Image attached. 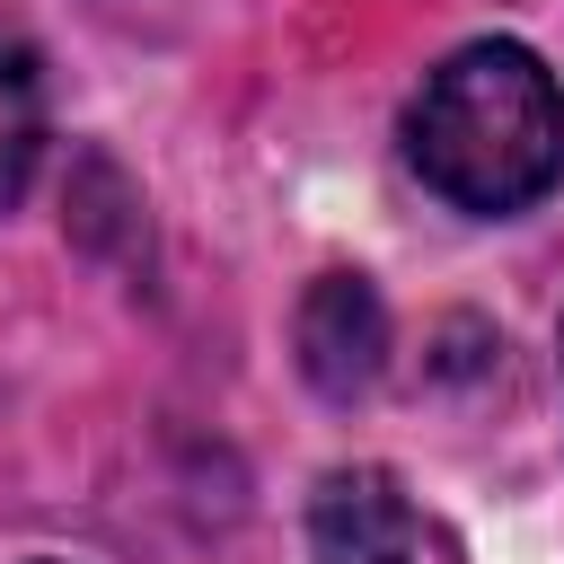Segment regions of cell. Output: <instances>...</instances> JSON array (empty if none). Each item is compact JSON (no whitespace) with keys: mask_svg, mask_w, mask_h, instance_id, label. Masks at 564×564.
<instances>
[{"mask_svg":"<svg viewBox=\"0 0 564 564\" xmlns=\"http://www.w3.org/2000/svg\"><path fill=\"white\" fill-rule=\"evenodd\" d=\"M291 335H300V370L317 397H361L388 361V308L361 273H317Z\"/></svg>","mask_w":564,"mask_h":564,"instance_id":"obj_2","label":"cell"},{"mask_svg":"<svg viewBox=\"0 0 564 564\" xmlns=\"http://www.w3.org/2000/svg\"><path fill=\"white\" fill-rule=\"evenodd\" d=\"M35 159H44V62L18 35H0V212L26 194Z\"/></svg>","mask_w":564,"mask_h":564,"instance_id":"obj_4","label":"cell"},{"mask_svg":"<svg viewBox=\"0 0 564 564\" xmlns=\"http://www.w3.org/2000/svg\"><path fill=\"white\" fill-rule=\"evenodd\" d=\"M414 176L458 212H520L564 176V88L529 44H467L449 53L423 97L405 106Z\"/></svg>","mask_w":564,"mask_h":564,"instance_id":"obj_1","label":"cell"},{"mask_svg":"<svg viewBox=\"0 0 564 564\" xmlns=\"http://www.w3.org/2000/svg\"><path fill=\"white\" fill-rule=\"evenodd\" d=\"M308 555L317 564H414V502L388 467H335L308 502Z\"/></svg>","mask_w":564,"mask_h":564,"instance_id":"obj_3","label":"cell"}]
</instances>
